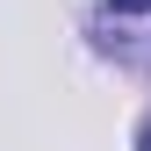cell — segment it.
<instances>
[{
    "instance_id": "1",
    "label": "cell",
    "mask_w": 151,
    "mask_h": 151,
    "mask_svg": "<svg viewBox=\"0 0 151 151\" xmlns=\"http://www.w3.org/2000/svg\"><path fill=\"white\" fill-rule=\"evenodd\" d=\"M151 7V0H115V14H144Z\"/></svg>"
},
{
    "instance_id": "2",
    "label": "cell",
    "mask_w": 151,
    "mask_h": 151,
    "mask_svg": "<svg viewBox=\"0 0 151 151\" xmlns=\"http://www.w3.org/2000/svg\"><path fill=\"white\" fill-rule=\"evenodd\" d=\"M137 151H151V129H144V144H137Z\"/></svg>"
}]
</instances>
